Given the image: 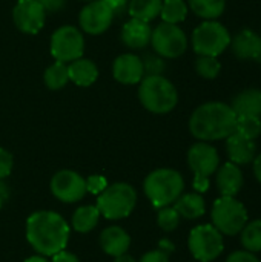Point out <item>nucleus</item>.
I'll use <instances>...</instances> for the list:
<instances>
[{"mask_svg": "<svg viewBox=\"0 0 261 262\" xmlns=\"http://www.w3.org/2000/svg\"><path fill=\"white\" fill-rule=\"evenodd\" d=\"M231 107L237 117H242V115L261 117V89L249 88V89L238 92L234 97Z\"/></svg>", "mask_w": 261, "mask_h": 262, "instance_id": "20", "label": "nucleus"}, {"mask_svg": "<svg viewBox=\"0 0 261 262\" xmlns=\"http://www.w3.org/2000/svg\"><path fill=\"white\" fill-rule=\"evenodd\" d=\"M43 80H45L46 88L51 91H58V89L65 88L69 81L68 64L55 60V63H52L51 66L46 68V71L43 74Z\"/></svg>", "mask_w": 261, "mask_h": 262, "instance_id": "27", "label": "nucleus"}, {"mask_svg": "<svg viewBox=\"0 0 261 262\" xmlns=\"http://www.w3.org/2000/svg\"><path fill=\"white\" fill-rule=\"evenodd\" d=\"M15 26L25 34H37L46 20V11L38 0H18L12 9Z\"/></svg>", "mask_w": 261, "mask_h": 262, "instance_id": "14", "label": "nucleus"}, {"mask_svg": "<svg viewBox=\"0 0 261 262\" xmlns=\"http://www.w3.org/2000/svg\"><path fill=\"white\" fill-rule=\"evenodd\" d=\"M261 35L251 29L240 31L235 37L231 38V49L238 60H252L255 49L260 43Z\"/></svg>", "mask_w": 261, "mask_h": 262, "instance_id": "22", "label": "nucleus"}, {"mask_svg": "<svg viewBox=\"0 0 261 262\" xmlns=\"http://www.w3.org/2000/svg\"><path fill=\"white\" fill-rule=\"evenodd\" d=\"M237 115L231 104L209 101L198 106L189 118V130L200 141L226 140L235 132Z\"/></svg>", "mask_w": 261, "mask_h": 262, "instance_id": "2", "label": "nucleus"}, {"mask_svg": "<svg viewBox=\"0 0 261 262\" xmlns=\"http://www.w3.org/2000/svg\"><path fill=\"white\" fill-rule=\"evenodd\" d=\"M151 45L157 55L163 58H178L188 49V37L178 25L162 21L152 29Z\"/></svg>", "mask_w": 261, "mask_h": 262, "instance_id": "10", "label": "nucleus"}, {"mask_svg": "<svg viewBox=\"0 0 261 262\" xmlns=\"http://www.w3.org/2000/svg\"><path fill=\"white\" fill-rule=\"evenodd\" d=\"M12 166H14L12 155L6 149L0 147V180L9 177V173L12 172Z\"/></svg>", "mask_w": 261, "mask_h": 262, "instance_id": "35", "label": "nucleus"}, {"mask_svg": "<svg viewBox=\"0 0 261 262\" xmlns=\"http://www.w3.org/2000/svg\"><path fill=\"white\" fill-rule=\"evenodd\" d=\"M226 262H260V259L255 256V253L252 252H248V250H237V252H232Z\"/></svg>", "mask_w": 261, "mask_h": 262, "instance_id": "36", "label": "nucleus"}, {"mask_svg": "<svg viewBox=\"0 0 261 262\" xmlns=\"http://www.w3.org/2000/svg\"><path fill=\"white\" fill-rule=\"evenodd\" d=\"M242 233V244L248 252H261V220L246 223Z\"/></svg>", "mask_w": 261, "mask_h": 262, "instance_id": "29", "label": "nucleus"}, {"mask_svg": "<svg viewBox=\"0 0 261 262\" xmlns=\"http://www.w3.org/2000/svg\"><path fill=\"white\" fill-rule=\"evenodd\" d=\"M188 166L194 173V190L205 193L209 189V178L220 167V157L214 146L198 141L188 150Z\"/></svg>", "mask_w": 261, "mask_h": 262, "instance_id": "6", "label": "nucleus"}, {"mask_svg": "<svg viewBox=\"0 0 261 262\" xmlns=\"http://www.w3.org/2000/svg\"><path fill=\"white\" fill-rule=\"evenodd\" d=\"M25 262H49L45 256H42V255H38V256H31V258H28V259H25Z\"/></svg>", "mask_w": 261, "mask_h": 262, "instance_id": "46", "label": "nucleus"}, {"mask_svg": "<svg viewBox=\"0 0 261 262\" xmlns=\"http://www.w3.org/2000/svg\"><path fill=\"white\" fill-rule=\"evenodd\" d=\"M235 132L249 140H257L261 135V117H254V115L237 117Z\"/></svg>", "mask_w": 261, "mask_h": 262, "instance_id": "30", "label": "nucleus"}, {"mask_svg": "<svg viewBox=\"0 0 261 262\" xmlns=\"http://www.w3.org/2000/svg\"><path fill=\"white\" fill-rule=\"evenodd\" d=\"M8 198H9V189L3 183V180H0V209L5 206V203L8 201Z\"/></svg>", "mask_w": 261, "mask_h": 262, "instance_id": "42", "label": "nucleus"}, {"mask_svg": "<svg viewBox=\"0 0 261 262\" xmlns=\"http://www.w3.org/2000/svg\"><path fill=\"white\" fill-rule=\"evenodd\" d=\"M137 204V192L128 183H114L108 186L97 200V209L106 220H123L132 213Z\"/></svg>", "mask_w": 261, "mask_h": 262, "instance_id": "5", "label": "nucleus"}, {"mask_svg": "<svg viewBox=\"0 0 261 262\" xmlns=\"http://www.w3.org/2000/svg\"><path fill=\"white\" fill-rule=\"evenodd\" d=\"M212 226L222 235H238L248 223L246 207L235 196H220L215 200L211 212Z\"/></svg>", "mask_w": 261, "mask_h": 262, "instance_id": "8", "label": "nucleus"}, {"mask_svg": "<svg viewBox=\"0 0 261 262\" xmlns=\"http://www.w3.org/2000/svg\"><path fill=\"white\" fill-rule=\"evenodd\" d=\"M115 14H122L125 9H128V5H129V0H103Z\"/></svg>", "mask_w": 261, "mask_h": 262, "instance_id": "39", "label": "nucleus"}, {"mask_svg": "<svg viewBox=\"0 0 261 262\" xmlns=\"http://www.w3.org/2000/svg\"><path fill=\"white\" fill-rule=\"evenodd\" d=\"M108 186H109V184H108L106 178L102 177V175H91V177H88V180H86V192H89V193H92V195H97V196H98Z\"/></svg>", "mask_w": 261, "mask_h": 262, "instance_id": "34", "label": "nucleus"}, {"mask_svg": "<svg viewBox=\"0 0 261 262\" xmlns=\"http://www.w3.org/2000/svg\"><path fill=\"white\" fill-rule=\"evenodd\" d=\"M112 75L122 84H137L145 77L142 58L135 54H123L112 64Z\"/></svg>", "mask_w": 261, "mask_h": 262, "instance_id": "15", "label": "nucleus"}, {"mask_svg": "<svg viewBox=\"0 0 261 262\" xmlns=\"http://www.w3.org/2000/svg\"><path fill=\"white\" fill-rule=\"evenodd\" d=\"M188 11H189V6L186 5L185 0H163L160 15L163 21L178 25L183 20H186Z\"/></svg>", "mask_w": 261, "mask_h": 262, "instance_id": "28", "label": "nucleus"}, {"mask_svg": "<svg viewBox=\"0 0 261 262\" xmlns=\"http://www.w3.org/2000/svg\"><path fill=\"white\" fill-rule=\"evenodd\" d=\"M158 249H160L162 252H165L166 255H171V253L175 250V246H174L169 239L165 238V239H162V241L158 243Z\"/></svg>", "mask_w": 261, "mask_h": 262, "instance_id": "41", "label": "nucleus"}, {"mask_svg": "<svg viewBox=\"0 0 261 262\" xmlns=\"http://www.w3.org/2000/svg\"><path fill=\"white\" fill-rule=\"evenodd\" d=\"M143 190L155 209L172 206L185 190V180L174 169H157L143 183Z\"/></svg>", "mask_w": 261, "mask_h": 262, "instance_id": "4", "label": "nucleus"}, {"mask_svg": "<svg viewBox=\"0 0 261 262\" xmlns=\"http://www.w3.org/2000/svg\"><path fill=\"white\" fill-rule=\"evenodd\" d=\"M69 81L75 83L80 88H88L95 83L98 77L97 64L88 58H77L68 64Z\"/></svg>", "mask_w": 261, "mask_h": 262, "instance_id": "21", "label": "nucleus"}, {"mask_svg": "<svg viewBox=\"0 0 261 262\" xmlns=\"http://www.w3.org/2000/svg\"><path fill=\"white\" fill-rule=\"evenodd\" d=\"M138 100L152 114H169L178 103L175 86L163 75H145L138 86Z\"/></svg>", "mask_w": 261, "mask_h": 262, "instance_id": "3", "label": "nucleus"}, {"mask_svg": "<svg viewBox=\"0 0 261 262\" xmlns=\"http://www.w3.org/2000/svg\"><path fill=\"white\" fill-rule=\"evenodd\" d=\"M46 12H57L65 6V0H38Z\"/></svg>", "mask_w": 261, "mask_h": 262, "instance_id": "38", "label": "nucleus"}, {"mask_svg": "<svg viewBox=\"0 0 261 262\" xmlns=\"http://www.w3.org/2000/svg\"><path fill=\"white\" fill-rule=\"evenodd\" d=\"M69 226L63 216L52 210L34 212L26 221V239L38 255L48 258L66 249Z\"/></svg>", "mask_w": 261, "mask_h": 262, "instance_id": "1", "label": "nucleus"}, {"mask_svg": "<svg viewBox=\"0 0 261 262\" xmlns=\"http://www.w3.org/2000/svg\"><path fill=\"white\" fill-rule=\"evenodd\" d=\"M226 154L229 161L237 166H245L254 161L257 157V144L255 140H249L237 132L226 138Z\"/></svg>", "mask_w": 261, "mask_h": 262, "instance_id": "16", "label": "nucleus"}, {"mask_svg": "<svg viewBox=\"0 0 261 262\" xmlns=\"http://www.w3.org/2000/svg\"><path fill=\"white\" fill-rule=\"evenodd\" d=\"M217 187L222 196H235L243 187V173L240 166L228 161L217 169Z\"/></svg>", "mask_w": 261, "mask_h": 262, "instance_id": "18", "label": "nucleus"}, {"mask_svg": "<svg viewBox=\"0 0 261 262\" xmlns=\"http://www.w3.org/2000/svg\"><path fill=\"white\" fill-rule=\"evenodd\" d=\"M231 34L217 20H205L192 32V48L197 55L218 57L231 45Z\"/></svg>", "mask_w": 261, "mask_h": 262, "instance_id": "7", "label": "nucleus"}, {"mask_svg": "<svg viewBox=\"0 0 261 262\" xmlns=\"http://www.w3.org/2000/svg\"><path fill=\"white\" fill-rule=\"evenodd\" d=\"M52 261L51 262H78V258L71 253V252H66V250H62L58 253H55L54 256H51Z\"/></svg>", "mask_w": 261, "mask_h": 262, "instance_id": "40", "label": "nucleus"}, {"mask_svg": "<svg viewBox=\"0 0 261 262\" xmlns=\"http://www.w3.org/2000/svg\"><path fill=\"white\" fill-rule=\"evenodd\" d=\"M114 12L103 0L89 2L78 15V23L86 34H103L112 23Z\"/></svg>", "mask_w": 261, "mask_h": 262, "instance_id": "13", "label": "nucleus"}, {"mask_svg": "<svg viewBox=\"0 0 261 262\" xmlns=\"http://www.w3.org/2000/svg\"><path fill=\"white\" fill-rule=\"evenodd\" d=\"M188 247L197 261H215L223 253V249H225L223 235L212 224L197 226L189 233Z\"/></svg>", "mask_w": 261, "mask_h": 262, "instance_id": "9", "label": "nucleus"}, {"mask_svg": "<svg viewBox=\"0 0 261 262\" xmlns=\"http://www.w3.org/2000/svg\"><path fill=\"white\" fill-rule=\"evenodd\" d=\"M163 0H129L128 11L131 18H137L142 21H152L160 15Z\"/></svg>", "mask_w": 261, "mask_h": 262, "instance_id": "25", "label": "nucleus"}, {"mask_svg": "<svg viewBox=\"0 0 261 262\" xmlns=\"http://www.w3.org/2000/svg\"><path fill=\"white\" fill-rule=\"evenodd\" d=\"M252 163H254V175L258 180V183H261V154L254 158Z\"/></svg>", "mask_w": 261, "mask_h": 262, "instance_id": "43", "label": "nucleus"}, {"mask_svg": "<svg viewBox=\"0 0 261 262\" xmlns=\"http://www.w3.org/2000/svg\"><path fill=\"white\" fill-rule=\"evenodd\" d=\"M180 215L175 210L174 206H166L158 209V215H157V224L163 232H174L178 224H180Z\"/></svg>", "mask_w": 261, "mask_h": 262, "instance_id": "32", "label": "nucleus"}, {"mask_svg": "<svg viewBox=\"0 0 261 262\" xmlns=\"http://www.w3.org/2000/svg\"><path fill=\"white\" fill-rule=\"evenodd\" d=\"M188 6L205 20H217L226 9V0H189Z\"/></svg>", "mask_w": 261, "mask_h": 262, "instance_id": "26", "label": "nucleus"}, {"mask_svg": "<svg viewBox=\"0 0 261 262\" xmlns=\"http://www.w3.org/2000/svg\"><path fill=\"white\" fill-rule=\"evenodd\" d=\"M83 2H88L89 3V2H94V0H83Z\"/></svg>", "mask_w": 261, "mask_h": 262, "instance_id": "47", "label": "nucleus"}, {"mask_svg": "<svg viewBox=\"0 0 261 262\" xmlns=\"http://www.w3.org/2000/svg\"><path fill=\"white\" fill-rule=\"evenodd\" d=\"M195 71L202 78L206 80H214L218 77L222 71V64L217 60V57H209V55H198L195 60Z\"/></svg>", "mask_w": 261, "mask_h": 262, "instance_id": "31", "label": "nucleus"}, {"mask_svg": "<svg viewBox=\"0 0 261 262\" xmlns=\"http://www.w3.org/2000/svg\"><path fill=\"white\" fill-rule=\"evenodd\" d=\"M152 28L149 23L131 18L122 28V41L131 49H143L151 43Z\"/></svg>", "mask_w": 261, "mask_h": 262, "instance_id": "17", "label": "nucleus"}, {"mask_svg": "<svg viewBox=\"0 0 261 262\" xmlns=\"http://www.w3.org/2000/svg\"><path fill=\"white\" fill-rule=\"evenodd\" d=\"M114 262H137L131 255H128V253H123V255H120V256H115V261Z\"/></svg>", "mask_w": 261, "mask_h": 262, "instance_id": "44", "label": "nucleus"}, {"mask_svg": "<svg viewBox=\"0 0 261 262\" xmlns=\"http://www.w3.org/2000/svg\"><path fill=\"white\" fill-rule=\"evenodd\" d=\"M174 207L178 212V215L186 220L202 218L206 212L205 200H203L202 193H198V192L185 193V195L182 193L180 198L174 203Z\"/></svg>", "mask_w": 261, "mask_h": 262, "instance_id": "23", "label": "nucleus"}, {"mask_svg": "<svg viewBox=\"0 0 261 262\" xmlns=\"http://www.w3.org/2000/svg\"><path fill=\"white\" fill-rule=\"evenodd\" d=\"M138 262H169V255H166L165 252L157 249V250H151V252L145 253Z\"/></svg>", "mask_w": 261, "mask_h": 262, "instance_id": "37", "label": "nucleus"}, {"mask_svg": "<svg viewBox=\"0 0 261 262\" xmlns=\"http://www.w3.org/2000/svg\"><path fill=\"white\" fill-rule=\"evenodd\" d=\"M51 193L62 203L71 204L86 195V180L74 170H60L51 180Z\"/></svg>", "mask_w": 261, "mask_h": 262, "instance_id": "12", "label": "nucleus"}, {"mask_svg": "<svg viewBox=\"0 0 261 262\" xmlns=\"http://www.w3.org/2000/svg\"><path fill=\"white\" fill-rule=\"evenodd\" d=\"M252 60H254L255 63H260L261 64V40L260 43H258V46H257V49H255V54H254Z\"/></svg>", "mask_w": 261, "mask_h": 262, "instance_id": "45", "label": "nucleus"}, {"mask_svg": "<svg viewBox=\"0 0 261 262\" xmlns=\"http://www.w3.org/2000/svg\"><path fill=\"white\" fill-rule=\"evenodd\" d=\"M85 51L83 34L71 25L60 26L51 37V54L57 61H74L82 58Z\"/></svg>", "mask_w": 261, "mask_h": 262, "instance_id": "11", "label": "nucleus"}, {"mask_svg": "<svg viewBox=\"0 0 261 262\" xmlns=\"http://www.w3.org/2000/svg\"><path fill=\"white\" fill-rule=\"evenodd\" d=\"M143 63V71L145 75H162V72L165 71V61L162 60L160 55H145L142 58Z\"/></svg>", "mask_w": 261, "mask_h": 262, "instance_id": "33", "label": "nucleus"}, {"mask_svg": "<svg viewBox=\"0 0 261 262\" xmlns=\"http://www.w3.org/2000/svg\"><path fill=\"white\" fill-rule=\"evenodd\" d=\"M131 238L120 226L106 227L100 235V247L109 256H120L129 250Z\"/></svg>", "mask_w": 261, "mask_h": 262, "instance_id": "19", "label": "nucleus"}, {"mask_svg": "<svg viewBox=\"0 0 261 262\" xmlns=\"http://www.w3.org/2000/svg\"><path fill=\"white\" fill-rule=\"evenodd\" d=\"M100 212L97 206H82L72 215V229L78 233H88L98 224Z\"/></svg>", "mask_w": 261, "mask_h": 262, "instance_id": "24", "label": "nucleus"}]
</instances>
